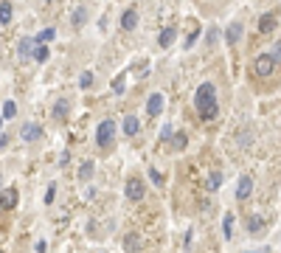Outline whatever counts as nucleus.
<instances>
[{
    "mask_svg": "<svg viewBox=\"0 0 281 253\" xmlns=\"http://www.w3.org/2000/svg\"><path fill=\"white\" fill-rule=\"evenodd\" d=\"M169 141L175 144V149H186V147H188V138H186V132H177V130H175Z\"/></svg>",
    "mask_w": 281,
    "mask_h": 253,
    "instance_id": "21",
    "label": "nucleus"
},
{
    "mask_svg": "<svg viewBox=\"0 0 281 253\" xmlns=\"http://www.w3.org/2000/svg\"><path fill=\"white\" fill-rule=\"evenodd\" d=\"M197 37H200V28H194L191 34H188V40H186V48H191V45L197 43Z\"/></svg>",
    "mask_w": 281,
    "mask_h": 253,
    "instance_id": "32",
    "label": "nucleus"
},
{
    "mask_svg": "<svg viewBox=\"0 0 281 253\" xmlns=\"http://www.w3.org/2000/svg\"><path fill=\"white\" fill-rule=\"evenodd\" d=\"M0 124H3V118H0Z\"/></svg>",
    "mask_w": 281,
    "mask_h": 253,
    "instance_id": "34",
    "label": "nucleus"
},
{
    "mask_svg": "<svg viewBox=\"0 0 281 253\" xmlns=\"http://www.w3.org/2000/svg\"><path fill=\"white\" fill-rule=\"evenodd\" d=\"M90 175H93V160H85V163L79 166V177L82 180H90Z\"/></svg>",
    "mask_w": 281,
    "mask_h": 253,
    "instance_id": "26",
    "label": "nucleus"
},
{
    "mask_svg": "<svg viewBox=\"0 0 281 253\" xmlns=\"http://www.w3.org/2000/svg\"><path fill=\"white\" fill-rule=\"evenodd\" d=\"M276 20H279V14H276V11L264 14V17L259 20V31H262V34H270V31H276V26H279Z\"/></svg>",
    "mask_w": 281,
    "mask_h": 253,
    "instance_id": "7",
    "label": "nucleus"
},
{
    "mask_svg": "<svg viewBox=\"0 0 281 253\" xmlns=\"http://www.w3.org/2000/svg\"><path fill=\"white\" fill-rule=\"evenodd\" d=\"M264 225H267V219H264L262 214H253V217L247 219V231H250V234H262Z\"/></svg>",
    "mask_w": 281,
    "mask_h": 253,
    "instance_id": "11",
    "label": "nucleus"
},
{
    "mask_svg": "<svg viewBox=\"0 0 281 253\" xmlns=\"http://www.w3.org/2000/svg\"><path fill=\"white\" fill-rule=\"evenodd\" d=\"M239 37H242V23H239V20H234V23L225 28V43L234 45V43H239Z\"/></svg>",
    "mask_w": 281,
    "mask_h": 253,
    "instance_id": "9",
    "label": "nucleus"
},
{
    "mask_svg": "<svg viewBox=\"0 0 281 253\" xmlns=\"http://www.w3.org/2000/svg\"><path fill=\"white\" fill-rule=\"evenodd\" d=\"M0 205L3 208H14L17 205V189H6V192L0 194Z\"/></svg>",
    "mask_w": 281,
    "mask_h": 253,
    "instance_id": "12",
    "label": "nucleus"
},
{
    "mask_svg": "<svg viewBox=\"0 0 281 253\" xmlns=\"http://www.w3.org/2000/svg\"><path fill=\"white\" fill-rule=\"evenodd\" d=\"M90 85H93V73H90V70H85V73L79 76V88L90 90Z\"/></svg>",
    "mask_w": 281,
    "mask_h": 253,
    "instance_id": "28",
    "label": "nucleus"
},
{
    "mask_svg": "<svg viewBox=\"0 0 281 253\" xmlns=\"http://www.w3.org/2000/svg\"><path fill=\"white\" fill-rule=\"evenodd\" d=\"M6 144H9V138H6V135H0V149L6 147Z\"/></svg>",
    "mask_w": 281,
    "mask_h": 253,
    "instance_id": "33",
    "label": "nucleus"
},
{
    "mask_svg": "<svg viewBox=\"0 0 281 253\" xmlns=\"http://www.w3.org/2000/svg\"><path fill=\"white\" fill-rule=\"evenodd\" d=\"M163 101H166L163 93H152L149 101H146V113H149V115H160V113H163Z\"/></svg>",
    "mask_w": 281,
    "mask_h": 253,
    "instance_id": "6",
    "label": "nucleus"
},
{
    "mask_svg": "<svg viewBox=\"0 0 281 253\" xmlns=\"http://www.w3.org/2000/svg\"><path fill=\"white\" fill-rule=\"evenodd\" d=\"M14 115H17V104H14V101H6V104H3V118H14Z\"/></svg>",
    "mask_w": 281,
    "mask_h": 253,
    "instance_id": "27",
    "label": "nucleus"
},
{
    "mask_svg": "<svg viewBox=\"0 0 281 253\" xmlns=\"http://www.w3.org/2000/svg\"><path fill=\"white\" fill-rule=\"evenodd\" d=\"M53 37H56V31H53V28H43V31L34 37V43H37V45H48Z\"/></svg>",
    "mask_w": 281,
    "mask_h": 253,
    "instance_id": "19",
    "label": "nucleus"
},
{
    "mask_svg": "<svg viewBox=\"0 0 281 253\" xmlns=\"http://www.w3.org/2000/svg\"><path fill=\"white\" fill-rule=\"evenodd\" d=\"M31 51H34V37H23V40H20V56H23V59H28V56H31Z\"/></svg>",
    "mask_w": 281,
    "mask_h": 253,
    "instance_id": "16",
    "label": "nucleus"
},
{
    "mask_svg": "<svg viewBox=\"0 0 281 253\" xmlns=\"http://www.w3.org/2000/svg\"><path fill=\"white\" fill-rule=\"evenodd\" d=\"M276 65H279V51H273V53H262L259 59H256L253 70H256V76H270L273 70H276Z\"/></svg>",
    "mask_w": 281,
    "mask_h": 253,
    "instance_id": "3",
    "label": "nucleus"
},
{
    "mask_svg": "<svg viewBox=\"0 0 281 253\" xmlns=\"http://www.w3.org/2000/svg\"><path fill=\"white\" fill-rule=\"evenodd\" d=\"M31 56H34V62H45V59H48V45H37V43H34V51H31Z\"/></svg>",
    "mask_w": 281,
    "mask_h": 253,
    "instance_id": "22",
    "label": "nucleus"
},
{
    "mask_svg": "<svg viewBox=\"0 0 281 253\" xmlns=\"http://www.w3.org/2000/svg\"><path fill=\"white\" fill-rule=\"evenodd\" d=\"M194 104H197V113H200L202 121H214L220 115V101H217V88L211 82H202L197 93H194Z\"/></svg>",
    "mask_w": 281,
    "mask_h": 253,
    "instance_id": "1",
    "label": "nucleus"
},
{
    "mask_svg": "<svg viewBox=\"0 0 281 253\" xmlns=\"http://www.w3.org/2000/svg\"><path fill=\"white\" fill-rule=\"evenodd\" d=\"M172 132H175V127H172V124H166V127L160 130V141H169V138H172Z\"/></svg>",
    "mask_w": 281,
    "mask_h": 253,
    "instance_id": "31",
    "label": "nucleus"
},
{
    "mask_svg": "<svg viewBox=\"0 0 281 253\" xmlns=\"http://www.w3.org/2000/svg\"><path fill=\"white\" fill-rule=\"evenodd\" d=\"M43 127H40V124H34V121H31V124H23V130H20V138H23V141H28V144H34V141H40V138H43Z\"/></svg>",
    "mask_w": 281,
    "mask_h": 253,
    "instance_id": "5",
    "label": "nucleus"
},
{
    "mask_svg": "<svg viewBox=\"0 0 281 253\" xmlns=\"http://www.w3.org/2000/svg\"><path fill=\"white\" fill-rule=\"evenodd\" d=\"M124 82H127V73H118V76L113 79V93H115V96H121L124 90H127V88H124Z\"/></svg>",
    "mask_w": 281,
    "mask_h": 253,
    "instance_id": "24",
    "label": "nucleus"
},
{
    "mask_svg": "<svg viewBox=\"0 0 281 253\" xmlns=\"http://www.w3.org/2000/svg\"><path fill=\"white\" fill-rule=\"evenodd\" d=\"M135 26H138V11H135V9H127L121 14V28H124V31H132Z\"/></svg>",
    "mask_w": 281,
    "mask_h": 253,
    "instance_id": "10",
    "label": "nucleus"
},
{
    "mask_svg": "<svg viewBox=\"0 0 281 253\" xmlns=\"http://www.w3.org/2000/svg\"><path fill=\"white\" fill-rule=\"evenodd\" d=\"M124 194H127V200L138 202V200H143V197H146V186H143V180H140V177H130V180H127V186H124Z\"/></svg>",
    "mask_w": 281,
    "mask_h": 253,
    "instance_id": "4",
    "label": "nucleus"
},
{
    "mask_svg": "<svg viewBox=\"0 0 281 253\" xmlns=\"http://www.w3.org/2000/svg\"><path fill=\"white\" fill-rule=\"evenodd\" d=\"M11 14H14L11 3L9 0H3V3H0V23H11Z\"/></svg>",
    "mask_w": 281,
    "mask_h": 253,
    "instance_id": "20",
    "label": "nucleus"
},
{
    "mask_svg": "<svg viewBox=\"0 0 281 253\" xmlns=\"http://www.w3.org/2000/svg\"><path fill=\"white\" fill-rule=\"evenodd\" d=\"M124 245H127V253H138L140 251V239H138V236H127Z\"/></svg>",
    "mask_w": 281,
    "mask_h": 253,
    "instance_id": "25",
    "label": "nucleus"
},
{
    "mask_svg": "<svg viewBox=\"0 0 281 253\" xmlns=\"http://www.w3.org/2000/svg\"><path fill=\"white\" fill-rule=\"evenodd\" d=\"M68 113H70V104L65 101V99H59V101L53 104V118H56V121H65V118H68Z\"/></svg>",
    "mask_w": 281,
    "mask_h": 253,
    "instance_id": "13",
    "label": "nucleus"
},
{
    "mask_svg": "<svg viewBox=\"0 0 281 253\" xmlns=\"http://www.w3.org/2000/svg\"><path fill=\"white\" fill-rule=\"evenodd\" d=\"M149 177H152V183L155 186H163V175H160L158 169H149Z\"/></svg>",
    "mask_w": 281,
    "mask_h": 253,
    "instance_id": "30",
    "label": "nucleus"
},
{
    "mask_svg": "<svg viewBox=\"0 0 281 253\" xmlns=\"http://www.w3.org/2000/svg\"><path fill=\"white\" fill-rule=\"evenodd\" d=\"M220 186H222V172H211L208 180H205V189H208V192H217Z\"/></svg>",
    "mask_w": 281,
    "mask_h": 253,
    "instance_id": "18",
    "label": "nucleus"
},
{
    "mask_svg": "<svg viewBox=\"0 0 281 253\" xmlns=\"http://www.w3.org/2000/svg\"><path fill=\"white\" fill-rule=\"evenodd\" d=\"M124 132H127V135H138L140 132V121L135 115H127V118H124Z\"/></svg>",
    "mask_w": 281,
    "mask_h": 253,
    "instance_id": "15",
    "label": "nucleus"
},
{
    "mask_svg": "<svg viewBox=\"0 0 281 253\" xmlns=\"http://www.w3.org/2000/svg\"><path fill=\"white\" fill-rule=\"evenodd\" d=\"M53 197H56V186H48V192H45V205H51V202H53Z\"/></svg>",
    "mask_w": 281,
    "mask_h": 253,
    "instance_id": "29",
    "label": "nucleus"
},
{
    "mask_svg": "<svg viewBox=\"0 0 281 253\" xmlns=\"http://www.w3.org/2000/svg\"><path fill=\"white\" fill-rule=\"evenodd\" d=\"M222 234H225V239H231V234H234V214H225V219H222Z\"/></svg>",
    "mask_w": 281,
    "mask_h": 253,
    "instance_id": "23",
    "label": "nucleus"
},
{
    "mask_svg": "<svg viewBox=\"0 0 281 253\" xmlns=\"http://www.w3.org/2000/svg\"><path fill=\"white\" fill-rule=\"evenodd\" d=\"M175 37H177V31H175L172 26H169V28H163V31L158 34V43H160V48H169V45L175 43Z\"/></svg>",
    "mask_w": 281,
    "mask_h": 253,
    "instance_id": "14",
    "label": "nucleus"
},
{
    "mask_svg": "<svg viewBox=\"0 0 281 253\" xmlns=\"http://www.w3.org/2000/svg\"><path fill=\"white\" fill-rule=\"evenodd\" d=\"M113 135H115V121L113 118H104V121L96 127V144L98 149H107L113 144Z\"/></svg>",
    "mask_w": 281,
    "mask_h": 253,
    "instance_id": "2",
    "label": "nucleus"
},
{
    "mask_svg": "<svg viewBox=\"0 0 281 253\" xmlns=\"http://www.w3.org/2000/svg\"><path fill=\"white\" fill-rule=\"evenodd\" d=\"M250 192H253V180L250 177H239V186H236V200H247L250 197Z\"/></svg>",
    "mask_w": 281,
    "mask_h": 253,
    "instance_id": "8",
    "label": "nucleus"
},
{
    "mask_svg": "<svg viewBox=\"0 0 281 253\" xmlns=\"http://www.w3.org/2000/svg\"><path fill=\"white\" fill-rule=\"evenodd\" d=\"M70 23H73L76 28H82L85 23H88V9H85V6H79V9L73 11V17H70Z\"/></svg>",
    "mask_w": 281,
    "mask_h": 253,
    "instance_id": "17",
    "label": "nucleus"
}]
</instances>
